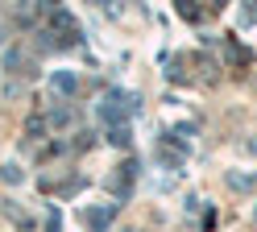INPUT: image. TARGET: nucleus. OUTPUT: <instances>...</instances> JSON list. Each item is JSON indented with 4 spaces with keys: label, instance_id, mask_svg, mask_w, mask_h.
<instances>
[{
    "label": "nucleus",
    "instance_id": "nucleus-2",
    "mask_svg": "<svg viewBox=\"0 0 257 232\" xmlns=\"http://www.w3.org/2000/svg\"><path fill=\"white\" fill-rule=\"evenodd\" d=\"M108 141L112 145H128V141H133V133H128V125H116V129L108 133Z\"/></svg>",
    "mask_w": 257,
    "mask_h": 232
},
{
    "label": "nucleus",
    "instance_id": "nucleus-1",
    "mask_svg": "<svg viewBox=\"0 0 257 232\" xmlns=\"http://www.w3.org/2000/svg\"><path fill=\"white\" fill-rule=\"evenodd\" d=\"M112 215H116V207H91V211H83V224H87L91 232H104V228L112 224Z\"/></svg>",
    "mask_w": 257,
    "mask_h": 232
},
{
    "label": "nucleus",
    "instance_id": "nucleus-3",
    "mask_svg": "<svg viewBox=\"0 0 257 232\" xmlns=\"http://www.w3.org/2000/svg\"><path fill=\"white\" fill-rule=\"evenodd\" d=\"M54 87L71 95V91H75V75H67V71H54Z\"/></svg>",
    "mask_w": 257,
    "mask_h": 232
},
{
    "label": "nucleus",
    "instance_id": "nucleus-4",
    "mask_svg": "<svg viewBox=\"0 0 257 232\" xmlns=\"http://www.w3.org/2000/svg\"><path fill=\"white\" fill-rule=\"evenodd\" d=\"M42 129H46V121H42V116H34V121L25 125V133H29V137H42Z\"/></svg>",
    "mask_w": 257,
    "mask_h": 232
}]
</instances>
